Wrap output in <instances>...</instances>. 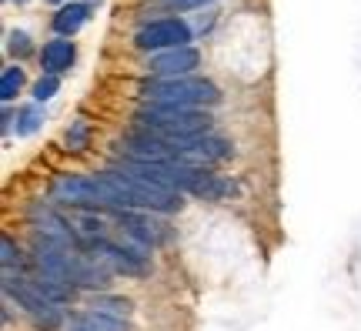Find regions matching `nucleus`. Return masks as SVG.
<instances>
[{"label":"nucleus","mask_w":361,"mask_h":331,"mask_svg":"<svg viewBox=\"0 0 361 331\" xmlns=\"http://www.w3.org/2000/svg\"><path fill=\"white\" fill-rule=\"evenodd\" d=\"M34 261L40 265V275L61 278L74 288H107L111 284V271L97 258L80 255L78 248L57 244L40 234H34Z\"/></svg>","instance_id":"f257e3e1"},{"label":"nucleus","mask_w":361,"mask_h":331,"mask_svg":"<svg viewBox=\"0 0 361 331\" xmlns=\"http://www.w3.org/2000/svg\"><path fill=\"white\" fill-rule=\"evenodd\" d=\"M144 97L161 107H194L201 111L204 104H218L221 90L204 80V77H164V80H151L144 88Z\"/></svg>","instance_id":"f03ea898"},{"label":"nucleus","mask_w":361,"mask_h":331,"mask_svg":"<svg viewBox=\"0 0 361 331\" xmlns=\"http://www.w3.org/2000/svg\"><path fill=\"white\" fill-rule=\"evenodd\" d=\"M4 294L13 298L17 305L24 308L37 331H54V328H61V325H64L61 308L51 305V301L37 291V284H34L30 278H17V275H11V271H4Z\"/></svg>","instance_id":"7ed1b4c3"},{"label":"nucleus","mask_w":361,"mask_h":331,"mask_svg":"<svg viewBox=\"0 0 361 331\" xmlns=\"http://www.w3.org/2000/svg\"><path fill=\"white\" fill-rule=\"evenodd\" d=\"M188 40H191V27L184 24V20H178V17H164V20H151L147 27H141L137 47L141 51L164 54V51L188 47Z\"/></svg>","instance_id":"20e7f679"},{"label":"nucleus","mask_w":361,"mask_h":331,"mask_svg":"<svg viewBox=\"0 0 361 331\" xmlns=\"http://www.w3.org/2000/svg\"><path fill=\"white\" fill-rule=\"evenodd\" d=\"M87 248L94 251L97 261L114 267L117 275H144V271H147V255H144V248H124V244L107 241V238L87 241Z\"/></svg>","instance_id":"39448f33"},{"label":"nucleus","mask_w":361,"mask_h":331,"mask_svg":"<svg viewBox=\"0 0 361 331\" xmlns=\"http://www.w3.org/2000/svg\"><path fill=\"white\" fill-rule=\"evenodd\" d=\"M197 64H201V54L194 51V47H178V51L154 54V57L147 61V71L164 80V77H188Z\"/></svg>","instance_id":"423d86ee"},{"label":"nucleus","mask_w":361,"mask_h":331,"mask_svg":"<svg viewBox=\"0 0 361 331\" xmlns=\"http://www.w3.org/2000/svg\"><path fill=\"white\" fill-rule=\"evenodd\" d=\"M114 217H117V224L124 228V234L137 241V248H154V244H161L164 238H168V231H161L164 224H154L151 217H144V215H134V211H114Z\"/></svg>","instance_id":"0eeeda50"},{"label":"nucleus","mask_w":361,"mask_h":331,"mask_svg":"<svg viewBox=\"0 0 361 331\" xmlns=\"http://www.w3.org/2000/svg\"><path fill=\"white\" fill-rule=\"evenodd\" d=\"M64 331H130L124 318L104 315V311H80L64 325Z\"/></svg>","instance_id":"6e6552de"},{"label":"nucleus","mask_w":361,"mask_h":331,"mask_svg":"<svg viewBox=\"0 0 361 331\" xmlns=\"http://www.w3.org/2000/svg\"><path fill=\"white\" fill-rule=\"evenodd\" d=\"M74 44L71 40H51L47 47H44V54H40V61H44V71L51 77L64 74V71H71V64H74Z\"/></svg>","instance_id":"1a4fd4ad"},{"label":"nucleus","mask_w":361,"mask_h":331,"mask_svg":"<svg viewBox=\"0 0 361 331\" xmlns=\"http://www.w3.org/2000/svg\"><path fill=\"white\" fill-rule=\"evenodd\" d=\"M84 24H87V4H67L54 17V30L57 34H78Z\"/></svg>","instance_id":"9d476101"},{"label":"nucleus","mask_w":361,"mask_h":331,"mask_svg":"<svg viewBox=\"0 0 361 331\" xmlns=\"http://www.w3.org/2000/svg\"><path fill=\"white\" fill-rule=\"evenodd\" d=\"M34 284H37V291L44 294L51 305H67V301L74 298V284H67V281H61V278H51V275L34 278Z\"/></svg>","instance_id":"9b49d317"},{"label":"nucleus","mask_w":361,"mask_h":331,"mask_svg":"<svg viewBox=\"0 0 361 331\" xmlns=\"http://www.w3.org/2000/svg\"><path fill=\"white\" fill-rule=\"evenodd\" d=\"M20 88H24V71H20V67H7L4 77H0V97L11 104L13 97L20 94Z\"/></svg>","instance_id":"f8f14e48"},{"label":"nucleus","mask_w":361,"mask_h":331,"mask_svg":"<svg viewBox=\"0 0 361 331\" xmlns=\"http://www.w3.org/2000/svg\"><path fill=\"white\" fill-rule=\"evenodd\" d=\"M90 311H104V315H114V318H128L130 315V301L124 298H94Z\"/></svg>","instance_id":"ddd939ff"},{"label":"nucleus","mask_w":361,"mask_h":331,"mask_svg":"<svg viewBox=\"0 0 361 331\" xmlns=\"http://www.w3.org/2000/svg\"><path fill=\"white\" fill-rule=\"evenodd\" d=\"M0 251H4V271H20V265H24V258H20V251H17V244L11 241V238H0Z\"/></svg>","instance_id":"4468645a"},{"label":"nucleus","mask_w":361,"mask_h":331,"mask_svg":"<svg viewBox=\"0 0 361 331\" xmlns=\"http://www.w3.org/2000/svg\"><path fill=\"white\" fill-rule=\"evenodd\" d=\"M57 88H61V80H57V77H40L37 84H34V97H37V101H51L54 94H57Z\"/></svg>","instance_id":"2eb2a0df"},{"label":"nucleus","mask_w":361,"mask_h":331,"mask_svg":"<svg viewBox=\"0 0 361 331\" xmlns=\"http://www.w3.org/2000/svg\"><path fill=\"white\" fill-rule=\"evenodd\" d=\"M7 51H11L13 57H27V54H30V37H27L24 30H13L11 37H7Z\"/></svg>","instance_id":"dca6fc26"},{"label":"nucleus","mask_w":361,"mask_h":331,"mask_svg":"<svg viewBox=\"0 0 361 331\" xmlns=\"http://www.w3.org/2000/svg\"><path fill=\"white\" fill-rule=\"evenodd\" d=\"M40 121H44V117H40V111H37V107H27L24 114H20V124H17V134H34V131L40 128Z\"/></svg>","instance_id":"f3484780"},{"label":"nucleus","mask_w":361,"mask_h":331,"mask_svg":"<svg viewBox=\"0 0 361 331\" xmlns=\"http://www.w3.org/2000/svg\"><path fill=\"white\" fill-rule=\"evenodd\" d=\"M211 0H168L171 11H191V7H204Z\"/></svg>","instance_id":"a211bd4d"},{"label":"nucleus","mask_w":361,"mask_h":331,"mask_svg":"<svg viewBox=\"0 0 361 331\" xmlns=\"http://www.w3.org/2000/svg\"><path fill=\"white\" fill-rule=\"evenodd\" d=\"M51 4H64V0H51Z\"/></svg>","instance_id":"6ab92c4d"}]
</instances>
